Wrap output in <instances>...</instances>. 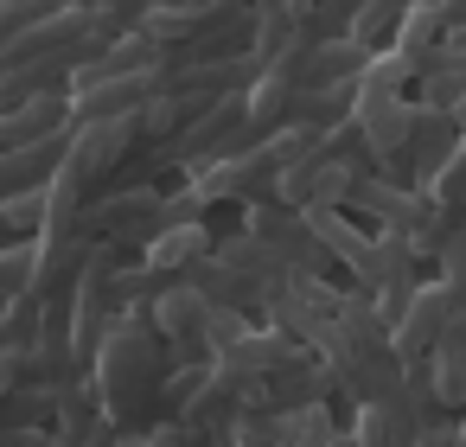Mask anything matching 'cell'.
Listing matches in <instances>:
<instances>
[{
	"label": "cell",
	"instance_id": "6da1fadb",
	"mask_svg": "<svg viewBox=\"0 0 466 447\" xmlns=\"http://www.w3.org/2000/svg\"><path fill=\"white\" fill-rule=\"evenodd\" d=\"M167 371H173V364H167V339H160L154 313H147V307H128V313L109 326V339H103V351H96V364H90L96 409L109 415V428H116L122 441L160 428Z\"/></svg>",
	"mask_w": 466,
	"mask_h": 447
},
{
	"label": "cell",
	"instance_id": "7a4b0ae2",
	"mask_svg": "<svg viewBox=\"0 0 466 447\" xmlns=\"http://www.w3.org/2000/svg\"><path fill=\"white\" fill-rule=\"evenodd\" d=\"M319 358H326V371H332V383L364 409V402H383L396 383H402V358H396V339H390V326H377V313H370V300L364 294H351V288H339V320H332V332L319 339Z\"/></svg>",
	"mask_w": 466,
	"mask_h": 447
},
{
	"label": "cell",
	"instance_id": "3957f363",
	"mask_svg": "<svg viewBox=\"0 0 466 447\" xmlns=\"http://www.w3.org/2000/svg\"><path fill=\"white\" fill-rule=\"evenodd\" d=\"M141 33L160 46V71H192V65L249 52L256 14H249V0H179V7L147 14Z\"/></svg>",
	"mask_w": 466,
	"mask_h": 447
},
{
	"label": "cell",
	"instance_id": "277c9868",
	"mask_svg": "<svg viewBox=\"0 0 466 447\" xmlns=\"http://www.w3.org/2000/svg\"><path fill=\"white\" fill-rule=\"evenodd\" d=\"M409 109H415V77L396 52H377L358 77V103H351V128L364 135V147L377 154V179L409 186Z\"/></svg>",
	"mask_w": 466,
	"mask_h": 447
},
{
	"label": "cell",
	"instance_id": "5b68a950",
	"mask_svg": "<svg viewBox=\"0 0 466 447\" xmlns=\"http://www.w3.org/2000/svg\"><path fill=\"white\" fill-rule=\"evenodd\" d=\"M313 128H294V135H268V141H256V147H243V154H230V160H218L211 173H198V179H186V186H198L205 192V205L218 211V205H275L281 198V179H288V167L300 160V154H313Z\"/></svg>",
	"mask_w": 466,
	"mask_h": 447
},
{
	"label": "cell",
	"instance_id": "8992f818",
	"mask_svg": "<svg viewBox=\"0 0 466 447\" xmlns=\"http://www.w3.org/2000/svg\"><path fill=\"white\" fill-rule=\"evenodd\" d=\"M243 230L288 269V275H307V281H332V256H326V243L313 237V224H307V211H294V205H249L243 211Z\"/></svg>",
	"mask_w": 466,
	"mask_h": 447
},
{
	"label": "cell",
	"instance_id": "52a82bcc",
	"mask_svg": "<svg viewBox=\"0 0 466 447\" xmlns=\"http://www.w3.org/2000/svg\"><path fill=\"white\" fill-rule=\"evenodd\" d=\"M84 230L96 243H116V249H128V243L147 249L167 230V192L160 186H109L103 198L84 205Z\"/></svg>",
	"mask_w": 466,
	"mask_h": 447
},
{
	"label": "cell",
	"instance_id": "ba28073f",
	"mask_svg": "<svg viewBox=\"0 0 466 447\" xmlns=\"http://www.w3.org/2000/svg\"><path fill=\"white\" fill-rule=\"evenodd\" d=\"M460 320H466V281H434V275H428V281L415 288L402 326L390 332V339H396V358H402V364H428L434 345H441Z\"/></svg>",
	"mask_w": 466,
	"mask_h": 447
},
{
	"label": "cell",
	"instance_id": "9c48e42d",
	"mask_svg": "<svg viewBox=\"0 0 466 447\" xmlns=\"http://www.w3.org/2000/svg\"><path fill=\"white\" fill-rule=\"evenodd\" d=\"M332 320H339V288L332 281H307V275H288L268 294V307H262V326L288 332L307 351H319V339L332 332Z\"/></svg>",
	"mask_w": 466,
	"mask_h": 447
},
{
	"label": "cell",
	"instance_id": "30bf717a",
	"mask_svg": "<svg viewBox=\"0 0 466 447\" xmlns=\"http://www.w3.org/2000/svg\"><path fill=\"white\" fill-rule=\"evenodd\" d=\"M128 154H135V116H128V122H84V128H71V147H65L58 173H65L84 198H96V186H103Z\"/></svg>",
	"mask_w": 466,
	"mask_h": 447
},
{
	"label": "cell",
	"instance_id": "8fae6325",
	"mask_svg": "<svg viewBox=\"0 0 466 447\" xmlns=\"http://www.w3.org/2000/svg\"><path fill=\"white\" fill-rule=\"evenodd\" d=\"M332 371L319 351H300L288 371H275L268 383H256V402L249 409H268V415H300V409H326L332 402Z\"/></svg>",
	"mask_w": 466,
	"mask_h": 447
},
{
	"label": "cell",
	"instance_id": "7c38bea8",
	"mask_svg": "<svg viewBox=\"0 0 466 447\" xmlns=\"http://www.w3.org/2000/svg\"><path fill=\"white\" fill-rule=\"evenodd\" d=\"M460 122L453 116H441V109H409V186L415 192H428L434 179H441V167L453 160V147H460Z\"/></svg>",
	"mask_w": 466,
	"mask_h": 447
},
{
	"label": "cell",
	"instance_id": "4fadbf2b",
	"mask_svg": "<svg viewBox=\"0 0 466 447\" xmlns=\"http://www.w3.org/2000/svg\"><path fill=\"white\" fill-rule=\"evenodd\" d=\"M300 351H307V345H294L288 332H275V326H249V332H243L218 364H224V371H237L243 383H268V377H275V371H288Z\"/></svg>",
	"mask_w": 466,
	"mask_h": 447
},
{
	"label": "cell",
	"instance_id": "5bb4252c",
	"mask_svg": "<svg viewBox=\"0 0 466 447\" xmlns=\"http://www.w3.org/2000/svg\"><path fill=\"white\" fill-rule=\"evenodd\" d=\"M211 243H218V230H211V224H179V230H160V237L141 249V269H147V275H160V281H179L192 262H205V256H211Z\"/></svg>",
	"mask_w": 466,
	"mask_h": 447
},
{
	"label": "cell",
	"instance_id": "9a60e30c",
	"mask_svg": "<svg viewBox=\"0 0 466 447\" xmlns=\"http://www.w3.org/2000/svg\"><path fill=\"white\" fill-rule=\"evenodd\" d=\"M65 147H71V128H65V135H46V141H33V147H14V154H0V205H7L14 192H33V186H46V179L58 173Z\"/></svg>",
	"mask_w": 466,
	"mask_h": 447
},
{
	"label": "cell",
	"instance_id": "2e32d148",
	"mask_svg": "<svg viewBox=\"0 0 466 447\" xmlns=\"http://www.w3.org/2000/svg\"><path fill=\"white\" fill-rule=\"evenodd\" d=\"M211 256H218L224 269H237L249 288H262V307H268V294L288 281V269H281V262H275V256H268V249H262V243L243 230V224H237V230H224V237L211 243Z\"/></svg>",
	"mask_w": 466,
	"mask_h": 447
},
{
	"label": "cell",
	"instance_id": "e0dca14e",
	"mask_svg": "<svg viewBox=\"0 0 466 447\" xmlns=\"http://www.w3.org/2000/svg\"><path fill=\"white\" fill-rule=\"evenodd\" d=\"M71 128V97H39L26 109H7L0 116V154H14V147H33L46 135H65Z\"/></svg>",
	"mask_w": 466,
	"mask_h": 447
},
{
	"label": "cell",
	"instance_id": "ac0fdd59",
	"mask_svg": "<svg viewBox=\"0 0 466 447\" xmlns=\"http://www.w3.org/2000/svg\"><path fill=\"white\" fill-rule=\"evenodd\" d=\"M428 371H434V396H441V409H447V415H466V320L434 345Z\"/></svg>",
	"mask_w": 466,
	"mask_h": 447
},
{
	"label": "cell",
	"instance_id": "d6986e66",
	"mask_svg": "<svg viewBox=\"0 0 466 447\" xmlns=\"http://www.w3.org/2000/svg\"><path fill=\"white\" fill-rule=\"evenodd\" d=\"M409 7H434V0H364L358 20H351V39H358L370 58L390 52V46H396V26L409 20Z\"/></svg>",
	"mask_w": 466,
	"mask_h": 447
},
{
	"label": "cell",
	"instance_id": "ffe728a7",
	"mask_svg": "<svg viewBox=\"0 0 466 447\" xmlns=\"http://www.w3.org/2000/svg\"><path fill=\"white\" fill-rule=\"evenodd\" d=\"M428 198L441 205V218H447V224H466V135H460L453 160L441 167V179L428 186Z\"/></svg>",
	"mask_w": 466,
	"mask_h": 447
},
{
	"label": "cell",
	"instance_id": "44dd1931",
	"mask_svg": "<svg viewBox=\"0 0 466 447\" xmlns=\"http://www.w3.org/2000/svg\"><path fill=\"white\" fill-rule=\"evenodd\" d=\"M230 447H294V422L288 415H268V409H249L230 428Z\"/></svg>",
	"mask_w": 466,
	"mask_h": 447
},
{
	"label": "cell",
	"instance_id": "7402d4cb",
	"mask_svg": "<svg viewBox=\"0 0 466 447\" xmlns=\"http://www.w3.org/2000/svg\"><path fill=\"white\" fill-rule=\"evenodd\" d=\"M39 300L33 294H14L7 307H0V351H26L33 345V332H39Z\"/></svg>",
	"mask_w": 466,
	"mask_h": 447
},
{
	"label": "cell",
	"instance_id": "603a6c76",
	"mask_svg": "<svg viewBox=\"0 0 466 447\" xmlns=\"http://www.w3.org/2000/svg\"><path fill=\"white\" fill-rule=\"evenodd\" d=\"M288 422H294V447H345L332 409H300V415H288Z\"/></svg>",
	"mask_w": 466,
	"mask_h": 447
},
{
	"label": "cell",
	"instance_id": "cb8c5ba5",
	"mask_svg": "<svg viewBox=\"0 0 466 447\" xmlns=\"http://www.w3.org/2000/svg\"><path fill=\"white\" fill-rule=\"evenodd\" d=\"M26 275H33V243H0V307L26 294Z\"/></svg>",
	"mask_w": 466,
	"mask_h": 447
},
{
	"label": "cell",
	"instance_id": "d4e9b609",
	"mask_svg": "<svg viewBox=\"0 0 466 447\" xmlns=\"http://www.w3.org/2000/svg\"><path fill=\"white\" fill-rule=\"evenodd\" d=\"M434 281H466V224H447L441 249H434Z\"/></svg>",
	"mask_w": 466,
	"mask_h": 447
},
{
	"label": "cell",
	"instance_id": "484cf974",
	"mask_svg": "<svg viewBox=\"0 0 466 447\" xmlns=\"http://www.w3.org/2000/svg\"><path fill=\"white\" fill-rule=\"evenodd\" d=\"M358 7H364V0H313V33L319 39H345L351 20H358Z\"/></svg>",
	"mask_w": 466,
	"mask_h": 447
},
{
	"label": "cell",
	"instance_id": "4316f807",
	"mask_svg": "<svg viewBox=\"0 0 466 447\" xmlns=\"http://www.w3.org/2000/svg\"><path fill=\"white\" fill-rule=\"evenodd\" d=\"M46 428H0V447H46Z\"/></svg>",
	"mask_w": 466,
	"mask_h": 447
},
{
	"label": "cell",
	"instance_id": "83f0119b",
	"mask_svg": "<svg viewBox=\"0 0 466 447\" xmlns=\"http://www.w3.org/2000/svg\"><path fill=\"white\" fill-rule=\"evenodd\" d=\"M415 447H453V422H441V428H428Z\"/></svg>",
	"mask_w": 466,
	"mask_h": 447
},
{
	"label": "cell",
	"instance_id": "f1b7e54d",
	"mask_svg": "<svg viewBox=\"0 0 466 447\" xmlns=\"http://www.w3.org/2000/svg\"><path fill=\"white\" fill-rule=\"evenodd\" d=\"M453 447H466V415H453Z\"/></svg>",
	"mask_w": 466,
	"mask_h": 447
},
{
	"label": "cell",
	"instance_id": "f546056e",
	"mask_svg": "<svg viewBox=\"0 0 466 447\" xmlns=\"http://www.w3.org/2000/svg\"><path fill=\"white\" fill-rule=\"evenodd\" d=\"M453 122H460V128H466V97H460V109H453Z\"/></svg>",
	"mask_w": 466,
	"mask_h": 447
},
{
	"label": "cell",
	"instance_id": "4dcf8cb0",
	"mask_svg": "<svg viewBox=\"0 0 466 447\" xmlns=\"http://www.w3.org/2000/svg\"><path fill=\"white\" fill-rule=\"evenodd\" d=\"M58 7H96V0H58Z\"/></svg>",
	"mask_w": 466,
	"mask_h": 447
},
{
	"label": "cell",
	"instance_id": "1f68e13d",
	"mask_svg": "<svg viewBox=\"0 0 466 447\" xmlns=\"http://www.w3.org/2000/svg\"><path fill=\"white\" fill-rule=\"evenodd\" d=\"M447 7H460V0H447Z\"/></svg>",
	"mask_w": 466,
	"mask_h": 447
}]
</instances>
